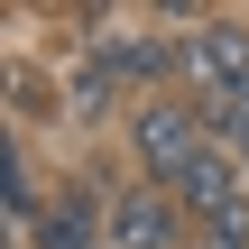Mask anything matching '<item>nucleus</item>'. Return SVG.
Instances as JSON below:
<instances>
[{"label":"nucleus","mask_w":249,"mask_h":249,"mask_svg":"<svg viewBox=\"0 0 249 249\" xmlns=\"http://www.w3.org/2000/svg\"><path fill=\"white\" fill-rule=\"evenodd\" d=\"M194 231H203V249H249V194H240V203H222V213H203Z\"/></svg>","instance_id":"7"},{"label":"nucleus","mask_w":249,"mask_h":249,"mask_svg":"<svg viewBox=\"0 0 249 249\" xmlns=\"http://www.w3.org/2000/svg\"><path fill=\"white\" fill-rule=\"evenodd\" d=\"M92 55L111 65V83H157V74H176L185 55H176V37H157V28H102L92 37Z\"/></svg>","instance_id":"4"},{"label":"nucleus","mask_w":249,"mask_h":249,"mask_svg":"<svg viewBox=\"0 0 249 249\" xmlns=\"http://www.w3.org/2000/svg\"><path fill=\"white\" fill-rule=\"evenodd\" d=\"M65 111H74V120H102V111H111V65H102L92 46H83V65L65 74Z\"/></svg>","instance_id":"6"},{"label":"nucleus","mask_w":249,"mask_h":249,"mask_svg":"<svg viewBox=\"0 0 249 249\" xmlns=\"http://www.w3.org/2000/svg\"><path fill=\"white\" fill-rule=\"evenodd\" d=\"M102 203H111V194H83V185H65V194L37 213L28 249H102Z\"/></svg>","instance_id":"5"},{"label":"nucleus","mask_w":249,"mask_h":249,"mask_svg":"<svg viewBox=\"0 0 249 249\" xmlns=\"http://www.w3.org/2000/svg\"><path fill=\"white\" fill-rule=\"evenodd\" d=\"M102 249H176V203L157 185H120L102 203Z\"/></svg>","instance_id":"3"},{"label":"nucleus","mask_w":249,"mask_h":249,"mask_svg":"<svg viewBox=\"0 0 249 249\" xmlns=\"http://www.w3.org/2000/svg\"><path fill=\"white\" fill-rule=\"evenodd\" d=\"M129 148H139L148 185H185V166L213 148L203 102H139V111H129Z\"/></svg>","instance_id":"1"},{"label":"nucleus","mask_w":249,"mask_h":249,"mask_svg":"<svg viewBox=\"0 0 249 249\" xmlns=\"http://www.w3.org/2000/svg\"><path fill=\"white\" fill-rule=\"evenodd\" d=\"M176 55H185V74H194V92H203V102H249V28H240V18L185 28V37H176Z\"/></svg>","instance_id":"2"}]
</instances>
